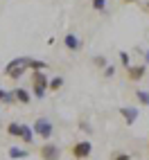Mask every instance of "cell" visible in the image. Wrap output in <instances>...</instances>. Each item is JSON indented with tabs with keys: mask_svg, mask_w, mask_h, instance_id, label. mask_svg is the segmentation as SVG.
I'll use <instances>...</instances> for the list:
<instances>
[{
	"mask_svg": "<svg viewBox=\"0 0 149 160\" xmlns=\"http://www.w3.org/2000/svg\"><path fill=\"white\" fill-rule=\"evenodd\" d=\"M34 133H36V138H41V140H50L52 138V133H54V124H52L48 117H39V120L34 122Z\"/></svg>",
	"mask_w": 149,
	"mask_h": 160,
	"instance_id": "2",
	"label": "cell"
},
{
	"mask_svg": "<svg viewBox=\"0 0 149 160\" xmlns=\"http://www.w3.org/2000/svg\"><path fill=\"white\" fill-rule=\"evenodd\" d=\"M61 86H63V77H59V74H57V77H52L50 79V90H61Z\"/></svg>",
	"mask_w": 149,
	"mask_h": 160,
	"instance_id": "15",
	"label": "cell"
},
{
	"mask_svg": "<svg viewBox=\"0 0 149 160\" xmlns=\"http://www.w3.org/2000/svg\"><path fill=\"white\" fill-rule=\"evenodd\" d=\"M120 115L124 117V122L129 124V126H133L140 113H138V108H136V106H120Z\"/></svg>",
	"mask_w": 149,
	"mask_h": 160,
	"instance_id": "6",
	"label": "cell"
},
{
	"mask_svg": "<svg viewBox=\"0 0 149 160\" xmlns=\"http://www.w3.org/2000/svg\"><path fill=\"white\" fill-rule=\"evenodd\" d=\"M16 102V95L12 90H5V88H0V104H5V106H12Z\"/></svg>",
	"mask_w": 149,
	"mask_h": 160,
	"instance_id": "11",
	"label": "cell"
},
{
	"mask_svg": "<svg viewBox=\"0 0 149 160\" xmlns=\"http://www.w3.org/2000/svg\"><path fill=\"white\" fill-rule=\"evenodd\" d=\"M27 68L36 72V70H45V68H48V63H45V61H41V59H32V57H29V59H27Z\"/></svg>",
	"mask_w": 149,
	"mask_h": 160,
	"instance_id": "12",
	"label": "cell"
},
{
	"mask_svg": "<svg viewBox=\"0 0 149 160\" xmlns=\"http://www.w3.org/2000/svg\"><path fill=\"white\" fill-rule=\"evenodd\" d=\"M111 160H131V153H124V151H118V153H113Z\"/></svg>",
	"mask_w": 149,
	"mask_h": 160,
	"instance_id": "19",
	"label": "cell"
},
{
	"mask_svg": "<svg viewBox=\"0 0 149 160\" xmlns=\"http://www.w3.org/2000/svg\"><path fill=\"white\" fill-rule=\"evenodd\" d=\"M93 66L95 68H106V66H109V63H106V57H102V54H97V57H93Z\"/></svg>",
	"mask_w": 149,
	"mask_h": 160,
	"instance_id": "17",
	"label": "cell"
},
{
	"mask_svg": "<svg viewBox=\"0 0 149 160\" xmlns=\"http://www.w3.org/2000/svg\"><path fill=\"white\" fill-rule=\"evenodd\" d=\"M81 131H86V133H90V126H88V122H81V126H79Z\"/></svg>",
	"mask_w": 149,
	"mask_h": 160,
	"instance_id": "21",
	"label": "cell"
},
{
	"mask_svg": "<svg viewBox=\"0 0 149 160\" xmlns=\"http://www.w3.org/2000/svg\"><path fill=\"white\" fill-rule=\"evenodd\" d=\"M7 133L12 135V138H20V133H23V124H18V122H9V124H7Z\"/></svg>",
	"mask_w": 149,
	"mask_h": 160,
	"instance_id": "13",
	"label": "cell"
},
{
	"mask_svg": "<svg viewBox=\"0 0 149 160\" xmlns=\"http://www.w3.org/2000/svg\"><path fill=\"white\" fill-rule=\"evenodd\" d=\"M118 57H120V63H122V68H124V70H129V68H131V61H129V52H118Z\"/></svg>",
	"mask_w": 149,
	"mask_h": 160,
	"instance_id": "16",
	"label": "cell"
},
{
	"mask_svg": "<svg viewBox=\"0 0 149 160\" xmlns=\"http://www.w3.org/2000/svg\"><path fill=\"white\" fill-rule=\"evenodd\" d=\"M124 5H133V2H138V0H122Z\"/></svg>",
	"mask_w": 149,
	"mask_h": 160,
	"instance_id": "23",
	"label": "cell"
},
{
	"mask_svg": "<svg viewBox=\"0 0 149 160\" xmlns=\"http://www.w3.org/2000/svg\"><path fill=\"white\" fill-rule=\"evenodd\" d=\"M145 74H147V66H145V63H138V66H131L129 70H126V79L133 81V83H138Z\"/></svg>",
	"mask_w": 149,
	"mask_h": 160,
	"instance_id": "5",
	"label": "cell"
},
{
	"mask_svg": "<svg viewBox=\"0 0 149 160\" xmlns=\"http://www.w3.org/2000/svg\"><path fill=\"white\" fill-rule=\"evenodd\" d=\"M50 90V79L43 70H36L32 72V95H34L36 99H43L45 92Z\"/></svg>",
	"mask_w": 149,
	"mask_h": 160,
	"instance_id": "1",
	"label": "cell"
},
{
	"mask_svg": "<svg viewBox=\"0 0 149 160\" xmlns=\"http://www.w3.org/2000/svg\"><path fill=\"white\" fill-rule=\"evenodd\" d=\"M9 158L12 160H25V158H29V151L27 149H20V147H12L9 149Z\"/></svg>",
	"mask_w": 149,
	"mask_h": 160,
	"instance_id": "10",
	"label": "cell"
},
{
	"mask_svg": "<svg viewBox=\"0 0 149 160\" xmlns=\"http://www.w3.org/2000/svg\"><path fill=\"white\" fill-rule=\"evenodd\" d=\"M93 9L95 12H104L106 9V0H93Z\"/></svg>",
	"mask_w": 149,
	"mask_h": 160,
	"instance_id": "18",
	"label": "cell"
},
{
	"mask_svg": "<svg viewBox=\"0 0 149 160\" xmlns=\"http://www.w3.org/2000/svg\"><path fill=\"white\" fill-rule=\"evenodd\" d=\"M0 106H3V104H0Z\"/></svg>",
	"mask_w": 149,
	"mask_h": 160,
	"instance_id": "25",
	"label": "cell"
},
{
	"mask_svg": "<svg viewBox=\"0 0 149 160\" xmlns=\"http://www.w3.org/2000/svg\"><path fill=\"white\" fill-rule=\"evenodd\" d=\"M14 95H16V102H20L23 106H27V104L32 102V97H34L27 88H14Z\"/></svg>",
	"mask_w": 149,
	"mask_h": 160,
	"instance_id": "8",
	"label": "cell"
},
{
	"mask_svg": "<svg viewBox=\"0 0 149 160\" xmlns=\"http://www.w3.org/2000/svg\"><path fill=\"white\" fill-rule=\"evenodd\" d=\"M136 97H138V102H140V106H149V92H147V90L138 88V90H136Z\"/></svg>",
	"mask_w": 149,
	"mask_h": 160,
	"instance_id": "14",
	"label": "cell"
},
{
	"mask_svg": "<svg viewBox=\"0 0 149 160\" xmlns=\"http://www.w3.org/2000/svg\"><path fill=\"white\" fill-rule=\"evenodd\" d=\"M34 138H36L34 129H32V126H27V124H23V133H20V140H23L25 144H34Z\"/></svg>",
	"mask_w": 149,
	"mask_h": 160,
	"instance_id": "9",
	"label": "cell"
},
{
	"mask_svg": "<svg viewBox=\"0 0 149 160\" xmlns=\"http://www.w3.org/2000/svg\"><path fill=\"white\" fill-rule=\"evenodd\" d=\"M63 45H66L68 52H79V50H81V38H79L77 34H72V32H70V34L63 36Z\"/></svg>",
	"mask_w": 149,
	"mask_h": 160,
	"instance_id": "7",
	"label": "cell"
},
{
	"mask_svg": "<svg viewBox=\"0 0 149 160\" xmlns=\"http://www.w3.org/2000/svg\"><path fill=\"white\" fill-rule=\"evenodd\" d=\"M142 57H145V66H149V50H147V52H142Z\"/></svg>",
	"mask_w": 149,
	"mask_h": 160,
	"instance_id": "22",
	"label": "cell"
},
{
	"mask_svg": "<svg viewBox=\"0 0 149 160\" xmlns=\"http://www.w3.org/2000/svg\"><path fill=\"white\" fill-rule=\"evenodd\" d=\"M142 9H145V12H149V0H147V2L142 5Z\"/></svg>",
	"mask_w": 149,
	"mask_h": 160,
	"instance_id": "24",
	"label": "cell"
},
{
	"mask_svg": "<svg viewBox=\"0 0 149 160\" xmlns=\"http://www.w3.org/2000/svg\"><path fill=\"white\" fill-rule=\"evenodd\" d=\"M104 77H106V79L115 77V68H113V66H106V68H104Z\"/></svg>",
	"mask_w": 149,
	"mask_h": 160,
	"instance_id": "20",
	"label": "cell"
},
{
	"mask_svg": "<svg viewBox=\"0 0 149 160\" xmlns=\"http://www.w3.org/2000/svg\"><path fill=\"white\" fill-rule=\"evenodd\" d=\"M70 151H72V158H74V160H86V158L93 153V142H88V140L74 142Z\"/></svg>",
	"mask_w": 149,
	"mask_h": 160,
	"instance_id": "3",
	"label": "cell"
},
{
	"mask_svg": "<svg viewBox=\"0 0 149 160\" xmlns=\"http://www.w3.org/2000/svg\"><path fill=\"white\" fill-rule=\"evenodd\" d=\"M39 156H41V160H59L61 158V149L54 142H43L41 149H39Z\"/></svg>",
	"mask_w": 149,
	"mask_h": 160,
	"instance_id": "4",
	"label": "cell"
}]
</instances>
